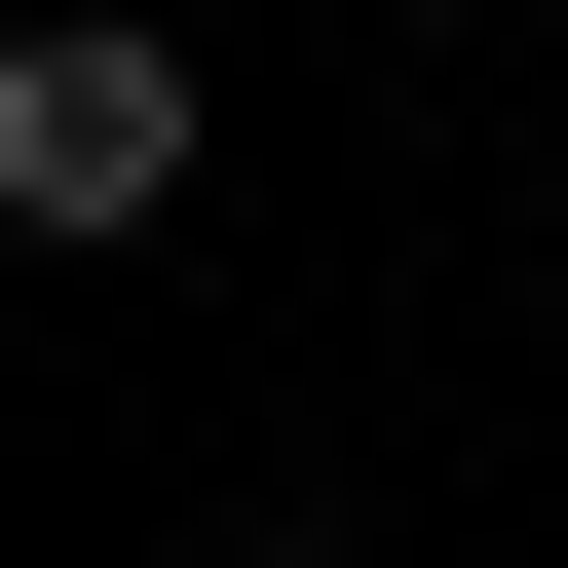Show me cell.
<instances>
[{
	"instance_id": "obj_1",
	"label": "cell",
	"mask_w": 568,
	"mask_h": 568,
	"mask_svg": "<svg viewBox=\"0 0 568 568\" xmlns=\"http://www.w3.org/2000/svg\"><path fill=\"white\" fill-rule=\"evenodd\" d=\"M190 152H227V77H190V39H114V0H39V39H0V227H39V265L190 227Z\"/></svg>"
}]
</instances>
